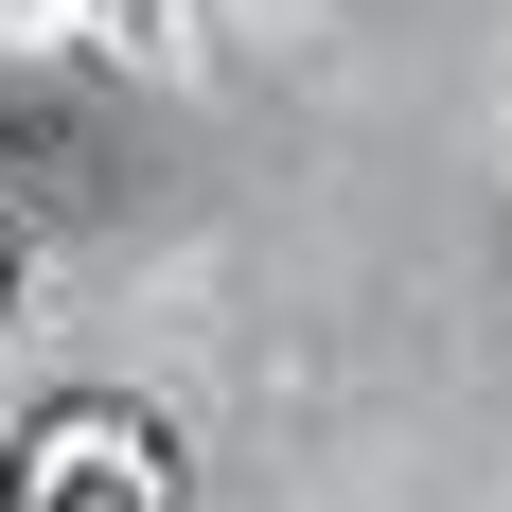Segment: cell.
<instances>
[{
	"mask_svg": "<svg viewBox=\"0 0 512 512\" xmlns=\"http://www.w3.org/2000/svg\"><path fill=\"white\" fill-rule=\"evenodd\" d=\"M195 477H177V424L159 407H53L36 442H0V512H177Z\"/></svg>",
	"mask_w": 512,
	"mask_h": 512,
	"instance_id": "obj_1",
	"label": "cell"
},
{
	"mask_svg": "<svg viewBox=\"0 0 512 512\" xmlns=\"http://www.w3.org/2000/svg\"><path fill=\"white\" fill-rule=\"evenodd\" d=\"M0 301H18V230H0Z\"/></svg>",
	"mask_w": 512,
	"mask_h": 512,
	"instance_id": "obj_2",
	"label": "cell"
}]
</instances>
